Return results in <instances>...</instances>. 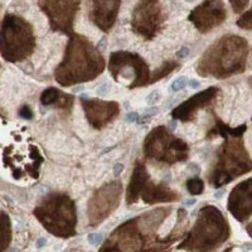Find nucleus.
<instances>
[{
	"mask_svg": "<svg viewBox=\"0 0 252 252\" xmlns=\"http://www.w3.org/2000/svg\"><path fill=\"white\" fill-rule=\"evenodd\" d=\"M109 71L115 81H118L120 76L130 77V72L134 73V82L130 89L143 87L149 85L150 73L149 67L145 61L139 55H134L130 52H114L110 56Z\"/></svg>",
	"mask_w": 252,
	"mask_h": 252,
	"instance_id": "obj_9",
	"label": "nucleus"
},
{
	"mask_svg": "<svg viewBox=\"0 0 252 252\" xmlns=\"http://www.w3.org/2000/svg\"><path fill=\"white\" fill-rule=\"evenodd\" d=\"M35 35L28 20L17 14L4 17L0 27V55L6 62L27 60L35 49Z\"/></svg>",
	"mask_w": 252,
	"mask_h": 252,
	"instance_id": "obj_5",
	"label": "nucleus"
},
{
	"mask_svg": "<svg viewBox=\"0 0 252 252\" xmlns=\"http://www.w3.org/2000/svg\"><path fill=\"white\" fill-rule=\"evenodd\" d=\"M247 56L249 42L240 35L226 34L204 52L195 71L202 77H231L245 71Z\"/></svg>",
	"mask_w": 252,
	"mask_h": 252,
	"instance_id": "obj_2",
	"label": "nucleus"
},
{
	"mask_svg": "<svg viewBox=\"0 0 252 252\" xmlns=\"http://www.w3.org/2000/svg\"><path fill=\"white\" fill-rule=\"evenodd\" d=\"M188 85L192 87V89H198V87H199V85H201V82L197 80H190V81H188Z\"/></svg>",
	"mask_w": 252,
	"mask_h": 252,
	"instance_id": "obj_34",
	"label": "nucleus"
},
{
	"mask_svg": "<svg viewBox=\"0 0 252 252\" xmlns=\"http://www.w3.org/2000/svg\"><path fill=\"white\" fill-rule=\"evenodd\" d=\"M148 244L149 241L139 231L136 218H131L115 229L105 241L100 251H144L148 247Z\"/></svg>",
	"mask_w": 252,
	"mask_h": 252,
	"instance_id": "obj_12",
	"label": "nucleus"
},
{
	"mask_svg": "<svg viewBox=\"0 0 252 252\" xmlns=\"http://www.w3.org/2000/svg\"><path fill=\"white\" fill-rule=\"evenodd\" d=\"M229 233L231 228L223 213L217 207L206 206L199 211L194 226L177 249L212 251L228 240Z\"/></svg>",
	"mask_w": 252,
	"mask_h": 252,
	"instance_id": "obj_3",
	"label": "nucleus"
},
{
	"mask_svg": "<svg viewBox=\"0 0 252 252\" xmlns=\"http://www.w3.org/2000/svg\"><path fill=\"white\" fill-rule=\"evenodd\" d=\"M246 232L249 233L250 237L252 238V222H250V223L246 226Z\"/></svg>",
	"mask_w": 252,
	"mask_h": 252,
	"instance_id": "obj_35",
	"label": "nucleus"
},
{
	"mask_svg": "<svg viewBox=\"0 0 252 252\" xmlns=\"http://www.w3.org/2000/svg\"><path fill=\"white\" fill-rule=\"evenodd\" d=\"M33 215L56 237L69 238L76 235V204L67 194L51 193L46 195L35 207Z\"/></svg>",
	"mask_w": 252,
	"mask_h": 252,
	"instance_id": "obj_4",
	"label": "nucleus"
},
{
	"mask_svg": "<svg viewBox=\"0 0 252 252\" xmlns=\"http://www.w3.org/2000/svg\"><path fill=\"white\" fill-rule=\"evenodd\" d=\"M123 190V183L120 181H114L102 186L92 194L87 204V217L91 228L100 226L118 208Z\"/></svg>",
	"mask_w": 252,
	"mask_h": 252,
	"instance_id": "obj_8",
	"label": "nucleus"
},
{
	"mask_svg": "<svg viewBox=\"0 0 252 252\" xmlns=\"http://www.w3.org/2000/svg\"><path fill=\"white\" fill-rule=\"evenodd\" d=\"M228 1L236 14H241L250 3V0H228Z\"/></svg>",
	"mask_w": 252,
	"mask_h": 252,
	"instance_id": "obj_26",
	"label": "nucleus"
},
{
	"mask_svg": "<svg viewBox=\"0 0 252 252\" xmlns=\"http://www.w3.org/2000/svg\"><path fill=\"white\" fill-rule=\"evenodd\" d=\"M40 102L44 106L57 105V107L63 110H71L73 106V96L68 94H63L56 87H48L40 94Z\"/></svg>",
	"mask_w": 252,
	"mask_h": 252,
	"instance_id": "obj_20",
	"label": "nucleus"
},
{
	"mask_svg": "<svg viewBox=\"0 0 252 252\" xmlns=\"http://www.w3.org/2000/svg\"><path fill=\"white\" fill-rule=\"evenodd\" d=\"M188 55H189V48H187V47H184V48H182L181 51H179V52H178V53H177L178 57H181V58L186 57V56H188Z\"/></svg>",
	"mask_w": 252,
	"mask_h": 252,
	"instance_id": "obj_33",
	"label": "nucleus"
},
{
	"mask_svg": "<svg viewBox=\"0 0 252 252\" xmlns=\"http://www.w3.org/2000/svg\"><path fill=\"white\" fill-rule=\"evenodd\" d=\"M238 28L244 29V31H252V8L247 12L242 13L240 18L236 20Z\"/></svg>",
	"mask_w": 252,
	"mask_h": 252,
	"instance_id": "obj_25",
	"label": "nucleus"
},
{
	"mask_svg": "<svg viewBox=\"0 0 252 252\" xmlns=\"http://www.w3.org/2000/svg\"><path fill=\"white\" fill-rule=\"evenodd\" d=\"M87 240H89V242L92 246H97L101 242V240H102V236H101L100 233H90Z\"/></svg>",
	"mask_w": 252,
	"mask_h": 252,
	"instance_id": "obj_29",
	"label": "nucleus"
},
{
	"mask_svg": "<svg viewBox=\"0 0 252 252\" xmlns=\"http://www.w3.org/2000/svg\"><path fill=\"white\" fill-rule=\"evenodd\" d=\"M218 94H220V89H217V87H209V89L204 90V91L193 94L192 97L182 102L179 106H177L173 110V120H179L183 121V123L192 121L195 118V114L212 102L217 97Z\"/></svg>",
	"mask_w": 252,
	"mask_h": 252,
	"instance_id": "obj_16",
	"label": "nucleus"
},
{
	"mask_svg": "<svg viewBox=\"0 0 252 252\" xmlns=\"http://www.w3.org/2000/svg\"><path fill=\"white\" fill-rule=\"evenodd\" d=\"M227 15L223 0H203L189 13L188 20L192 22L201 33H208L223 24Z\"/></svg>",
	"mask_w": 252,
	"mask_h": 252,
	"instance_id": "obj_13",
	"label": "nucleus"
},
{
	"mask_svg": "<svg viewBox=\"0 0 252 252\" xmlns=\"http://www.w3.org/2000/svg\"><path fill=\"white\" fill-rule=\"evenodd\" d=\"M229 213L238 220L245 222L252 216V178L238 183L231 190L227 202Z\"/></svg>",
	"mask_w": 252,
	"mask_h": 252,
	"instance_id": "obj_15",
	"label": "nucleus"
},
{
	"mask_svg": "<svg viewBox=\"0 0 252 252\" xmlns=\"http://www.w3.org/2000/svg\"><path fill=\"white\" fill-rule=\"evenodd\" d=\"M213 116H215L216 125L213 126V129L208 132V138H215V136H222V138L224 139L242 138V135H244L245 131H246L247 129L246 124H242V125L232 129V127H229V126L226 125L224 123H222V121H220L215 114H213Z\"/></svg>",
	"mask_w": 252,
	"mask_h": 252,
	"instance_id": "obj_21",
	"label": "nucleus"
},
{
	"mask_svg": "<svg viewBox=\"0 0 252 252\" xmlns=\"http://www.w3.org/2000/svg\"><path fill=\"white\" fill-rule=\"evenodd\" d=\"M0 67H1V66H0Z\"/></svg>",
	"mask_w": 252,
	"mask_h": 252,
	"instance_id": "obj_41",
	"label": "nucleus"
},
{
	"mask_svg": "<svg viewBox=\"0 0 252 252\" xmlns=\"http://www.w3.org/2000/svg\"><path fill=\"white\" fill-rule=\"evenodd\" d=\"M19 116L22 119L32 120V119H33V111H32V109L28 105H24V106H22V109L19 110Z\"/></svg>",
	"mask_w": 252,
	"mask_h": 252,
	"instance_id": "obj_28",
	"label": "nucleus"
},
{
	"mask_svg": "<svg viewBox=\"0 0 252 252\" xmlns=\"http://www.w3.org/2000/svg\"><path fill=\"white\" fill-rule=\"evenodd\" d=\"M149 181V173L146 170V166L143 161H136L132 170L131 179L126 188V204L131 206L136 203L143 192L144 187Z\"/></svg>",
	"mask_w": 252,
	"mask_h": 252,
	"instance_id": "obj_19",
	"label": "nucleus"
},
{
	"mask_svg": "<svg viewBox=\"0 0 252 252\" xmlns=\"http://www.w3.org/2000/svg\"><path fill=\"white\" fill-rule=\"evenodd\" d=\"M187 85H188V78L178 77L177 80L173 81L172 86H170V90H172L173 92H178V91H181V90H183Z\"/></svg>",
	"mask_w": 252,
	"mask_h": 252,
	"instance_id": "obj_27",
	"label": "nucleus"
},
{
	"mask_svg": "<svg viewBox=\"0 0 252 252\" xmlns=\"http://www.w3.org/2000/svg\"><path fill=\"white\" fill-rule=\"evenodd\" d=\"M187 189L192 195H199L204 190V182L201 178H192L187 182Z\"/></svg>",
	"mask_w": 252,
	"mask_h": 252,
	"instance_id": "obj_24",
	"label": "nucleus"
},
{
	"mask_svg": "<svg viewBox=\"0 0 252 252\" xmlns=\"http://www.w3.org/2000/svg\"><path fill=\"white\" fill-rule=\"evenodd\" d=\"M164 20L159 0H139L132 10V32L145 39H153L163 28Z\"/></svg>",
	"mask_w": 252,
	"mask_h": 252,
	"instance_id": "obj_10",
	"label": "nucleus"
},
{
	"mask_svg": "<svg viewBox=\"0 0 252 252\" xmlns=\"http://www.w3.org/2000/svg\"><path fill=\"white\" fill-rule=\"evenodd\" d=\"M188 153V144L170 134L163 125L153 129L144 140V154L150 160L172 165L187 160Z\"/></svg>",
	"mask_w": 252,
	"mask_h": 252,
	"instance_id": "obj_7",
	"label": "nucleus"
},
{
	"mask_svg": "<svg viewBox=\"0 0 252 252\" xmlns=\"http://www.w3.org/2000/svg\"><path fill=\"white\" fill-rule=\"evenodd\" d=\"M222 194H223V190H220V192L216 193L215 197H216V198H220V195H222Z\"/></svg>",
	"mask_w": 252,
	"mask_h": 252,
	"instance_id": "obj_37",
	"label": "nucleus"
},
{
	"mask_svg": "<svg viewBox=\"0 0 252 252\" xmlns=\"http://www.w3.org/2000/svg\"><path fill=\"white\" fill-rule=\"evenodd\" d=\"M82 0H38V6L48 18L52 31L72 34L73 23Z\"/></svg>",
	"mask_w": 252,
	"mask_h": 252,
	"instance_id": "obj_11",
	"label": "nucleus"
},
{
	"mask_svg": "<svg viewBox=\"0 0 252 252\" xmlns=\"http://www.w3.org/2000/svg\"><path fill=\"white\" fill-rule=\"evenodd\" d=\"M251 170L252 160L242 138L227 139L218 150L217 163L209 175V183L218 189Z\"/></svg>",
	"mask_w": 252,
	"mask_h": 252,
	"instance_id": "obj_6",
	"label": "nucleus"
},
{
	"mask_svg": "<svg viewBox=\"0 0 252 252\" xmlns=\"http://www.w3.org/2000/svg\"><path fill=\"white\" fill-rule=\"evenodd\" d=\"M106 67L97 47L81 34H69L64 57L55 71V78L61 86L90 82L100 76Z\"/></svg>",
	"mask_w": 252,
	"mask_h": 252,
	"instance_id": "obj_1",
	"label": "nucleus"
},
{
	"mask_svg": "<svg viewBox=\"0 0 252 252\" xmlns=\"http://www.w3.org/2000/svg\"><path fill=\"white\" fill-rule=\"evenodd\" d=\"M244 247H246V249L251 250V249H252V244H245Z\"/></svg>",
	"mask_w": 252,
	"mask_h": 252,
	"instance_id": "obj_38",
	"label": "nucleus"
},
{
	"mask_svg": "<svg viewBox=\"0 0 252 252\" xmlns=\"http://www.w3.org/2000/svg\"><path fill=\"white\" fill-rule=\"evenodd\" d=\"M249 81H250V85H251V87H252V77H251V78H250V80H249Z\"/></svg>",
	"mask_w": 252,
	"mask_h": 252,
	"instance_id": "obj_39",
	"label": "nucleus"
},
{
	"mask_svg": "<svg viewBox=\"0 0 252 252\" xmlns=\"http://www.w3.org/2000/svg\"><path fill=\"white\" fill-rule=\"evenodd\" d=\"M12 220L5 211H0V252L5 251L12 244Z\"/></svg>",
	"mask_w": 252,
	"mask_h": 252,
	"instance_id": "obj_22",
	"label": "nucleus"
},
{
	"mask_svg": "<svg viewBox=\"0 0 252 252\" xmlns=\"http://www.w3.org/2000/svg\"><path fill=\"white\" fill-rule=\"evenodd\" d=\"M140 195L143 201L150 206L157 203H172V202L179 201V193L173 190L166 184H155L152 181H148Z\"/></svg>",
	"mask_w": 252,
	"mask_h": 252,
	"instance_id": "obj_18",
	"label": "nucleus"
},
{
	"mask_svg": "<svg viewBox=\"0 0 252 252\" xmlns=\"http://www.w3.org/2000/svg\"><path fill=\"white\" fill-rule=\"evenodd\" d=\"M83 111L86 114V119L94 129H102L109 125L119 115L120 107L115 101H103L98 98H90L87 94L81 96Z\"/></svg>",
	"mask_w": 252,
	"mask_h": 252,
	"instance_id": "obj_14",
	"label": "nucleus"
},
{
	"mask_svg": "<svg viewBox=\"0 0 252 252\" xmlns=\"http://www.w3.org/2000/svg\"><path fill=\"white\" fill-rule=\"evenodd\" d=\"M251 120H252V119H251Z\"/></svg>",
	"mask_w": 252,
	"mask_h": 252,
	"instance_id": "obj_40",
	"label": "nucleus"
},
{
	"mask_svg": "<svg viewBox=\"0 0 252 252\" xmlns=\"http://www.w3.org/2000/svg\"><path fill=\"white\" fill-rule=\"evenodd\" d=\"M178 66H179V64H178V62H175V61H166V62H164L159 68L155 69V71L153 72V75H150L149 83L152 85V83H155L158 82V81L163 80L164 77L170 75Z\"/></svg>",
	"mask_w": 252,
	"mask_h": 252,
	"instance_id": "obj_23",
	"label": "nucleus"
},
{
	"mask_svg": "<svg viewBox=\"0 0 252 252\" xmlns=\"http://www.w3.org/2000/svg\"><path fill=\"white\" fill-rule=\"evenodd\" d=\"M194 203H195L194 198H193V199H188V201L184 202V204H186V206H192V204H194Z\"/></svg>",
	"mask_w": 252,
	"mask_h": 252,
	"instance_id": "obj_36",
	"label": "nucleus"
},
{
	"mask_svg": "<svg viewBox=\"0 0 252 252\" xmlns=\"http://www.w3.org/2000/svg\"><path fill=\"white\" fill-rule=\"evenodd\" d=\"M159 100H160V94H159V91H153L152 94L146 97V102L149 103V105H155L157 101Z\"/></svg>",
	"mask_w": 252,
	"mask_h": 252,
	"instance_id": "obj_30",
	"label": "nucleus"
},
{
	"mask_svg": "<svg viewBox=\"0 0 252 252\" xmlns=\"http://www.w3.org/2000/svg\"><path fill=\"white\" fill-rule=\"evenodd\" d=\"M121 0H91L90 19L102 32H110L115 26Z\"/></svg>",
	"mask_w": 252,
	"mask_h": 252,
	"instance_id": "obj_17",
	"label": "nucleus"
},
{
	"mask_svg": "<svg viewBox=\"0 0 252 252\" xmlns=\"http://www.w3.org/2000/svg\"><path fill=\"white\" fill-rule=\"evenodd\" d=\"M139 119V115L136 112H130L127 116H126V121L127 123H135V121H138Z\"/></svg>",
	"mask_w": 252,
	"mask_h": 252,
	"instance_id": "obj_31",
	"label": "nucleus"
},
{
	"mask_svg": "<svg viewBox=\"0 0 252 252\" xmlns=\"http://www.w3.org/2000/svg\"><path fill=\"white\" fill-rule=\"evenodd\" d=\"M124 170V165L123 164H116L114 168V175L115 177H119L121 174V172Z\"/></svg>",
	"mask_w": 252,
	"mask_h": 252,
	"instance_id": "obj_32",
	"label": "nucleus"
}]
</instances>
